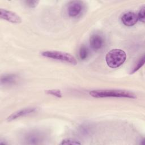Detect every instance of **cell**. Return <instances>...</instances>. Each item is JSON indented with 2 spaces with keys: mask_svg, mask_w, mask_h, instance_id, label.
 <instances>
[{
  "mask_svg": "<svg viewBox=\"0 0 145 145\" xmlns=\"http://www.w3.org/2000/svg\"><path fill=\"white\" fill-rule=\"evenodd\" d=\"M80 144L81 143L80 142L72 138L65 139L61 143V144Z\"/></svg>",
  "mask_w": 145,
  "mask_h": 145,
  "instance_id": "14",
  "label": "cell"
},
{
  "mask_svg": "<svg viewBox=\"0 0 145 145\" xmlns=\"http://www.w3.org/2000/svg\"><path fill=\"white\" fill-rule=\"evenodd\" d=\"M83 9V2L74 1L69 2L67 6V13L69 16L75 18L79 16Z\"/></svg>",
  "mask_w": 145,
  "mask_h": 145,
  "instance_id": "5",
  "label": "cell"
},
{
  "mask_svg": "<svg viewBox=\"0 0 145 145\" xmlns=\"http://www.w3.org/2000/svg\"><path fill=\"white\" fill-rule=\"evenodd\" d=\"M89 95L94 97H125L135 99L136 96L133 92L125 90L117 89H100L93 90L89 92Z\"/></svg>",
  "mask_w": 145,
  "mask_h": 145,
  "instance_id": "1",
  "label": "cell"
},
{
  "mask_svg": "<svg viewBox=\"0 0 145 145\" xmlns=\"http://www.w3.org/2000/svg\"><path fill=\"white\" fill-rule=\"evenodd\" d=\"M104 42L103 37L99 33H94L90 37L89 44L91 48L95 50L101 49L104 45Z\"/></svg>",
  "mask_w": 145,
  "mask_h": 145,
  "instance_id": "7",
  "label": "cell"
},
{
  "mask_svg": "<svg viewBox=\"0 0 145 145\" xmlns=\"http://www.w3.org/2000/svg\"><path fill=\"white\" fill-rule=\"evenodd\" d=\"M144 59H145V58H144V56L143 55V56L140 58V59L138 61V62L137 63V64L135 65V66L134 67V68L133 69V70L131 71V74H133V73H134L136 71H137L139 69H140L142 66L143 65H144Z\"/></svg>",
  "mask_w": 145,
  "mask_h": 145,
  "instance_id": "12",
  "label": "cell"
},
{
  "mask_svg": "<svg viewBox=\"0 0 145 145\" xmlns=\"http://www.w3.org/2000/svg\"><path fill=\"white\" fill-rule=\"evenodd\" d=\"M36 110H37V108H33V107L22 109L20 110H18L17 112H16L15 113H13L12 114H11L10 116H8L7 118V120L8 121H13L18 118L24 117L25 116L33 113L35 112L36 111Z\"/></svg>",
  "mask_w": 145,
  "mask_h": 145,
  "instance_id": "8",
  "label": "cell"
},
{
  "mask_svg": "<svg viewBox=\"0 0 145 145\" xmlns=\"http://www.w3.org/2000/svg\"><path fill=\"white\" fill-rule=\"evenodd\" d=\"M24 140L28 144H38L44 140V135L39 131H29L24 135Z\"/></svg>",
  "mask_w": 145,
  "mask_h": 145,
  "instance_id": "4",
  "label": "cell"
},
{
  "mask_svg": "<svg viewBox=\"0 0 145 145\" xmlns=\"http://www.w3.org/2000/svg\"><path fill=\"white\" fill-rule=\"evenodd\" d=\"M16 79V76L14 74H6L1 77V84L8 85L13 84L15 82Z\"/></svg>",
  "mask_w": 145,
  "mask_h": 145,
  "instance_id": "10",
  "label": "cell"
},
{
  "mask_svg": "<svg viewBox=\"0 0 145 145\" xmlns=\"http://www.w3.org/2000/svg\"><path fill=\"white\" fill-rule=\"evenodd\" d=\"M0 17L1 19L12 23H20L22 22L21 18L18 14L6 9L1 8Z\"/></svg>",
  "mask_w": 145,
  "mask_h": 145,
  "instance_id": "6",
  "label": "cell"
},
{
  "mask_svg": "<svg viewBox=\"0 0 145 145\" xmlns=\"http://www.w3.org/2000/svg\"><path fill=\"white\" fill-rule=\"evenodd\" d=\"M25 4L30 8L35 7L39 3L38 1H26L24 2Z\"/></svg>",
  "mask_w": 145,
  "mask_h": 145,
  "instance_id": "16",
  "label": "cell"
},
{
  "mask_svg": "<svg viewBox=\"0 0 145 145\" xmlns=\"http://www.w3.org/2000/svg\"><path fill=\"white\" fill-rule=\"evenodd\" d=\"M46 93L48 94L52 95L53 96H57L58 97H60L62 96V92L60 90L58 89H50V90H48L46 91Z\"/></svg>",
  "mask_w": 145,
  "mask_h": 145,
  "instance_id": "15",
  "label": "cell"
},
{
  "mask_svg": "<svg viewBox=\"0 0 145 145\" xmlns=\"http://www.w3.org/2000/svg\"><path fill=\"white\" fill-rule=\"evenodd\" d=\"M122 22L126 26H133L138 22L137 14L134 12L129 11L124 14L121 18Z\"/></svg>",
  "mask_w": 145,
  "mask_h": 145,
  "instance_id": "9",
  "label": "cell"
},
{
  "mask_svg": "<svg viewBox=\"0 0 145 145\" xmlns=\"http://www.w3.org/2000/svg\"><path fill=\"white\" fill-rule=\"evenodd\" d=\"M138 19L142 22V23H144L145 20V7L144 6H142V7L140 8L138 14H137Z\"/></svg>",
  "mask_w": 145,
  "mask_h": 145,
  "instance_id": "13",
  "label": "cell"
},
{
  "mask_svg": "<svg viewBox=\"0 0 145 145\" xmlns=\"http://www.w3.org/2000/svg\"><path fill=\"white\" fill-rule=\"evenodd\" d=\"M126 54L122 49H114L109 51L105 56L107 65L111 68H117L126 61Z\"/></svg>",
  "mask_w": 145,
  "mask_h": 145,
  "instance_id": "2",
  "label": "cell"
},
{
  "mask_svg": "<svg viewBox=\"0 0 145 145\" xmlns=\"http://www.w3.org/2000/svg\"><path fill=\"white\" fill-rule=\"evenodd\" d=\"M41 55L46 58L65 62L72 65H76L77 63L76 58L71 54L66 52L56 50H48L42 52L41 53Z\"/></svg>",
  "mask_w": 145,
  "mask_h": 145,
  "instance_id": "3",
  "label": "cell"
},
{
  "mask_svg": "<svg viewBox=\"0 0 145 145\" xmlns=\"http://www.w3.org/2000/svg\"><path fill=\"white\" fill-rule=\"evenodd\" d=\"M82 130H81V132H82V133H83V134H87L88 133H89V129H88V126H83V127H82Z\"/></svg>",
  "mask_w": 145,
  "mask_h": 145,
  "instance_id": "17",
  "label": "cell"
},
{
  "mask_svg": "<svg viewBox=\"0 0 145 145\" xmlns=\"http://www.w3.org/2000/svg\"><path fill=\"white\" fill-rule=\"evenodd\" d=\"M88 54H89V52H88V48L86 46L82 45L80 47L79 52V56L80 58L82 60H84L87 58Z\"/></svg>",
  "mask_w": 145,
  "mask_h": 145,
  "instance_id": "11",
  "label": "cell"
}]
</instances>
